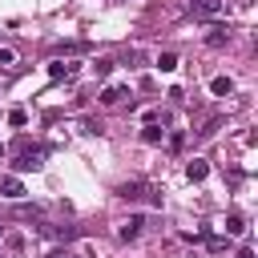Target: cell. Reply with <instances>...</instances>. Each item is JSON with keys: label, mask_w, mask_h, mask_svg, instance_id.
<instances>
[{"label": "cell", "mask_w": 258, "mask_h": 258, "mask_svg": "<svg viewBox=\"0 0 258 258\" xmlns=\"http://www.w3.org/2000/svg\"><path fill=\"white\" fill-rule=\"evenodd\" d=\"M60 258H73V254H60Z\"/></svg>", "instance_id": "d6986e66"}, {"label": "cell", "mask_w": 258, "mask_h": 258, "mask_svg": "<svg viewBox=\"0 0 258 258\" xmlns=\"http://www.w3.org/2000/svg\"><path fill=\"white\" fill-rule=\"evenodd\" d=\"M206 173H210V165H206L202 157H194V161L185 165V177H189V181H206Z\"/></svg>", "instance_id": "8992f818"}, {"label": "cell", "mask_w": 258, "mask_h": 258, "mask_svg": "<svg viewBox=\"0 0 258 258\" xmlns=\"http://www.w3.org/2000/svg\"><path fill=\"white\" fill-rule=\"evenodd\" d=\"M238 258H254V250H250V246H242V250H238Z\"/></svg>", "instance_id": "e0dca14e"}, {"label": "cell", "mask_w": 258, "mask_h": 258, "mask_svg": "<svg viewBox=\"0 0 258 258\" xmlns=\"http://www.w3.org/2000/svg\"><path fill=\"white\" fill-rule=\"evenodd\" d=\"M189 12H194V16H202V20H210V16H218V12H222V0H189Z\"/></svg>", "instance_id": "7a4b0ae2"}, {"label": "cell", "mask_w": 258, "mask_h": 258, "mask_svg": "<svg viewBox=\"0 0 258 258\" xmlns=\"http://www.w3.org/2000/svg\"><path fill=\"white\" fill-rule=\"evenodd\" d=\"M210 93H214V97H230V93H234V81H230V77H214V81H210Z\"/></svg>", "instance_id": "52a82bcc"}, {"label": "cell", "mask_w": 258, "mask_h": 258, "mask_svg": "<svg viewBox=\"0 0 258 258\" xmlns=\"http://www.w3.org/2000/svg\"><path fill=\"white\" fill-rule=\"evenodd\" d=\"M0 194H4V198H24V185H20L16 177H0Z\"/></svg>", "instance_id": "ba28073f"}, {"label": "cell", "mask_w": 258, "mask_h": 258, "mask_svg": "<svg viewBox=\"0 0 258 258\" xmlns=\"http://www.w3.org/2000/svg\"><path fill=\"white\" fill-rule=\"evenodd\" d=\"M157 69H161V73H173V69H177V52H161V56H157Z\"/></svg>", "instance_id": "4fadbf2b"}, {"label": "cell", "mask_w": 258, "mask_h": 258, "mask_svg": "<svg viewBox=\"0 0 258 258\" xmlns=\"http://www.w3.org/2000/svg\"><path fill=\"white\" fill-rule=\"evenodd\" d=\"M226 40H230V28H226V24H214V28H210V36H206V44H214V48H218V44H226Z\"/></svg>", "instance_id": "9c48e42d"}, {"label": "cell", "mask_w": 258, "mask_h": 258, "mask_svg": "<svg viewBox=\"0 0 258 258\" xmlns=\"http://www.w3.org/2000/svg\"><path fill=\"white\" fill-rule=\"evenodd\" d=\"M93 69H97V77H109V69H113V60H97Z\"/></svg>", "instance_id": "2e32d148"}, {"label": "cell", "mask_w": 258, "mask_h": 258, "mask_svg": "<svg viewBox=\"0 0 258 258\" xmlns=\"http://www.w3.org/2000/svg\"><path fill=\"white\" fill-rule=\"evenodd\" d=\"M40 157H44V149H28V145H24L12 165H16V169H40Z\"/></svg>", "instance_id": "6da1fadb"}, {"label": "cell", "mask_w": 258, "mask_h": 258, "mask_svg": "<svg viewBox=\"0 0 258 258\" xmlns=\"http://www.w3.org/2000/svg\"><path fill=\"white\" fill-rule=\"evenodd\" d=\"M73 73H77V69H73L69 60H52V64H48V77H52V81H60V77H73Z\"/></svg>", "instance_id": "30bf717a"}, {"label": "cell", "mask_w": 258, "mask_h": 258, "mask_svg": "<svg viewBox=\"0 0 258 258\" xmlns=\"http://www.w3.org/2000/svg\"><path fill=\"white\" fill-rule=\"evenodd\" d=\"M44 258H60V254H44Z\"/></svg>", "instance_id": "ac0fdd59"}, {"label": "cell", "mask_w": 258, "mask_h": 258, "mask_svg": "<svg viewBox=\"0 0 258 258\" xmlns=\"http://www.w3.org/2000/svg\"><path fill=\"white\" fill-rule=\"evenodd\" d=\"M161 137H165V129H161V125H157V121H153V125H145V129H141V141H145V145H157V141H161Z\"/></svg>", "instance_id": "8fae6325"}, {"label": "cell", "mask_w": 258, "mask_h": 258, "mask_svg": "<svg viewBox=\"0 0 258 258\" xmlns=\"http://www.w3.org/2000/svg\"><path fill=\"white\" fill-rule=\"evenodd\" d=\"M0 36H4V32H0Z\"/></svg>", "instance_id": "44dd1931"}, {"label": "cell", "mask_w": 258, "mask_h": 258, "mask_svg": "<svg viewBox=\"0 0 258 258\" xmlns=\"http://www.w3.org/2000/svg\"><path fill=\"white\" fill-rule=\"evenodd\" d=\"M0 153H4V145H0Z\"/></svg>", "instance_id": "ffe728a7"}, {"label": "cell", "mask_w": 258, "mask_h": 258, "mask_svg": "<svg viewBox=\"0 0 258 258\" xmlns=\"http://www.w3.org/2000/svg\"><path fill=\"white\" fill-rule=\"evenodd\" d=\"M8 125H16V129L28 125V113H24V109H12V113H8Z\"/></svg>", "instance_id": "5bb4252c"}, {"label": "cell", "mask_w": 258, "mask_h": 258, "mask_svg": "<svg viewBox=\"0 0 258 258\" xmlns=\"http://www.w3.org/2000/svg\"><path fill=\"white\" fill-rule=\"evenodd\" d=\"M16 64V52L12 48H0V69H12Z\"/></svg>", "instance_id": "9a60e30c"}, {"label": "cell", "mask_w": 258, "mask_h": 258, "mask_svg": "<svg viewBox=\"0 0 258 258\" xmlns=\"http://www.w3.org/2000/svg\"><path fill=\"white\" fill-rule=\"evenodd\" d=\"M125 97H129V89H125V85H109V89L101 93V105H121Z\"/></svg>", "instance_id": "5b68a950"}, {"label": "cell", "mask_w": 258, "mask_h": 258, "mask_svg": "<svg viewBox=\"0 0 258 258\" xmlns=\"http://www.w3.org/2000/svg\"><path fill=\"white\" fill-rule=\"evenodd\" d=\"M141 226H145V218H141V214H133V218H125V222H121V230H117V234H121L125 242H133V238H141Z\"/></svg>", "instance_id": "277c9868"}, {"label": "cell", "mask_w": 258, "mask_h": 258, "mask_svg": "<svg viewBox=\"0 0 258 258\" xmlns=\"http://www.w3.org/2000/svg\"><path fill=\"white\" fill-rule=\"evenodd\" d=\"M145 194H149V185H145V181H125V185L117 189V198H125V202H141Z\"/></svg>", "instance_id": "3957f363"}, {"label": "cell", "mask_w": 258, "mask_h": 258, "mask_svg": "<svg viewBox=\"0 0 258 258\" xmlns=\"http://www.w3.org/2000/svg\"><path fill=\"white\" fill-rule=\"evenodd\" d=\"M226 234H246V218L242 214H230L226 218Z\"/></svg>", "instance_id": "7c38bea8"}]
</instances>
